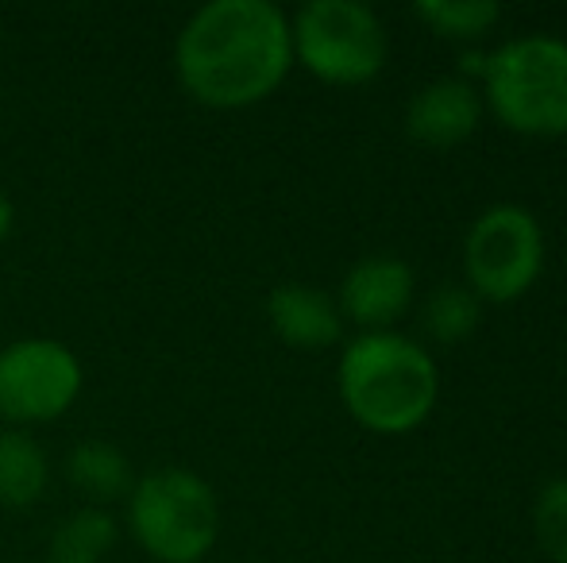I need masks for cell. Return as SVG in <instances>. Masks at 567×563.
<instances>
[{
  "label": "cell",
  "mask_w": 567,
  "mask_h": 563,
  "mask_svg": "<svg viewBox=\"0 0 567 563\" xmlns=\"http://www.w3.org/2000/svg\"><path fill=\"white\" fill-rule=\"evenodd\" d=\"M293 66L290 15L270 0H209L174 43L178 82L205 108L267 101Z\"/></svg>",
  "instance_id": "obj_1"
},
{
  "label": "cell",
  "mask_w": 567,
  "mask_h": 563,
  "mask_svg": "<svg viewBox=\"0 0 567 563\" xmlns=\"http://www.w3.org/2000/svg\"><path fill=\"white\" fill-rule=\"evenodd\" d=\"M441 378L417 340L398 332H363L340 355V398L371 432L402 436L433 414Z\"/></svg>",
  "instance_id": "obj_2"
},
{
  "label": "cell",
  "mask_w": 567,
  "mask_h": 563,
  "mask_svg": "<svg viewBox=\"0 0 567 563\" xmlns=\"http://www.w3.org/2000/svg\"><path fill=\"white\" fill-rule=\"evenodd\" d=\"M483 82L502 128L533 139L567 136V39L522 35L498 46Z\"/></svg>",
  "instance_id": "obj_3"
},
{
  "label": "cell",
  "mask_w": 567,
  "mask_h": 563,
  "mask_svg": "<svg viewBox=\"0 0 567 563\" xmlns=\"http://www.w3.org/2000/svg\"><path fill=\"white\" fill-rule=\"evenodd\" d=\"M127 521L143 552L158 563H202L220 536V502L202 475L158 467L135 479Z\"/></svg>",
  "instance_id": "obj_4"
},
{
  "label": "cell",
  "mask_w": 567,
  "mask_h": 563,
  "mask_svg": "<svg viewBox=\"0 0 567 563\" xmlns=\"http://www.w3.org/2000/svg\"><path fill=\"white\" fill-rule=\"evenodd\" d=\"M293 62L324 85H367L386 66V28L359 0H309L290 20Z\"/></svg>",
  "instance_id": "obj_5"
},
{
  "label": "cell",
  "mask_w": 567,
  "mask_h": 563,
  "mask_svg": "<svg viewBox=\"0 0 567 563\" xmlns=\"http://www.w3.org/2000/svg\"><path fill=\"white\" fill-rule=\"evenodd\" d=\"M545 267V232L522 205H494L463 240V271L478 301H517Z\"/></svg>",
  "instance_id": "obj_6"
},
{
  "label": "cell",
  "mask_w": 567,
  "mask_h": 563,
  "mask_svg": "<svg viewBox=\"0 0 567 563\" xmlns=\"http://www.w3.org/2000/svg\"><path fill=\"white\" fill-rule=\"evenodd\" d=\"M78 394H82V363L59 340L28 336L0 352V417L4 421H54L74 406Z\"/></svg>",
  "instance_id": "obj_7"
},
{
  "label": "cell",
  "mask_w": 567,
  "mask_h": 563,
  "mask_svg": "<svg viewBox=\"0 0 567 563\" xmlns=\"http://www.w3.org/2000/svg\"><path fill=\"white\" fill-rule=\"evenodd\" d=\"M413 271L394 256L359 259L340 282V316L355 321L367 332H390L413 305Z\"/></svg>",
  "instance_id": "obj_8"
},
{
  "label": "cell",
  "mask_w": 567,
  "mask_h": 563,
  "mask_svg": "<svg viewBox=\"0 0 567 563\" xmlns=\"http://www.w3.org/2000/svg\"><path fill=\"white\" fill-rule=\"evenodd\" d=\"M483 97L463 77H441L413 93L405 108V132L421 147H455L478 128Z\"/></svg>",
  "instance_id": "obj_9"
},
{
  "label": "cell",
  "mask_w": 567,
  "mask_h": 563,
  "mask_svg": "<svg viewBox=\"0 0 567 563\" xmlns=\"http://www.w3.org/2000/svg\"><path fill=\"white\" fill-rule=\"evenodd\" d=\"M267 321L282 344L301 347V352H321V347H332L343 332V316H340L337 301H332L324 290L298 285V282L270 290Z\"/></svg>",
  "instance_id": "obj_10"
},
{
  "label": "cell",
  "mask_w": 567,
  "mask_h": 563,
  "mask_svg": "<svg viewBox=\"0 0 567 563\" xmlns=\"http://www.w3.org/2000/svg\"><path fill=\"white\" fill-rule=\"evenodd\" d=\"M47 479H51V463L35 436L20 432V428L0 432V505L28 510L43 498Z\"/></svg>",
  "instance_id": "obj_11"
},
{
  "label": "cell",
  "mask_w": 567,
  "mask_h": 563,
  "mask_svg": "<svg viewBox=\"0 0 567 563\" xmlns=\"http://www.w3.org/2000/svg\"><path fill=\"white\" fill-rule=\"evenodd\" d=\"M66 475L90 502H101V505L120 502V498H127L135 487V475H132L127 456L116 448V444H105V440L78 444L66 459Z\"/></svg>",
  "instance_id": "obj_12"
},
{
  "label": "cell",
  "mask_w": 567,
  "mask_h": 563,
  "mask_svg": "<svg viewBox=\"0 0 567 563\" xmlns=\"http://www.w3.org/2000/svg\"><path fill=\"white\" fill-rule=\"evenodd\" d=\"M116 549V521L101 505L70 513L54 525L47 556L51 563H101Z\"/></svg>",
  "instance_id": "obj_13"
},
{
  "label": "cell",
  "mask_w": 567,
  "mask_h": 563,
  "mask_svg": "<svg viewBox=\"0 0 567 563\" xmlns=\"http://www.w3.org/2000/svg\"><path fill=\"white\" fill-rule=\"evenodd\" d=\"M483 321V301L471 293V285L460 282H444L421 305V324H425L429 340L444 347H455L471 336Z\"/></svg>",
  "instance_id": "obj_14"
},
{
  "label": "cell",
  "mask_w": 567,
  "mask_h": 563,
  "mask_svg": "<svg viewBox=\"0 0 567 563\" xmlns=\"http://www.w3.org/2000/svg\"><path fill=\"white\" fill-rule=\"evenodd\" d=\"M413 15L441 39H483L502 20L494 0H417Z\"/></svg>",
  "instance_id": "obj_15"
},
{
  "label": "cell",
  "mask_w": 567,
  "mask_h": 563,
  "mask_svg": "<svg viewBox=\"0 0 567 563\" xmlns=\"http://www.w3.org/2000/svg\"><path fill=\"white\" fill-rule=\"evenodd\" d=\"M533 533L553 563H567V479H553L533 505Z\"/></svg>",
  "instance_id": "obj_16"
},
{
  "label": "cell",
  "mask_w": 567,
  "mask_h": 563,
  "mask_svg": "<svg viewBox=\"0 0 567 563\" xmlns=\"http://www.w3.org/2000/svg\"><path fill=\"white\" fill-rule=\"evenodd\" d=\"M12 225H16V209H12V201H8V197L0 194V243L8 240V232H12Z\"/></svg>",
  "instance_id": "obj_17"
},
{
  "label": "cell",
  "mask_w": 567,
  "mask_h": 563,
  "mask_svg": "<svg viewBox=\"0 0 567 563\" xmlns=\"http://www.w3.org/2000/svg\"><path fill=\"white\" fill-rule=\"evenodd\" d=\"M486 59H491V54H478V51L463 54V70H467V74H478V77H483V74H486Z\"/></svg>",
  "instance_id": "obj_18"
}]
</instances>
